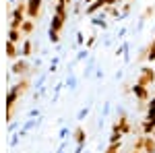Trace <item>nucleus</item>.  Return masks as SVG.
Listing matches in <instances>:
<instances>
[{"mask_svg": "<svg viewBox=\"0 0 155 153\" xmlns=\"http://www.w3.org/2000/svg\"><path fill=\"white\" fill-rule=\"evenodd\" d=\"M95 44H97V35H95V33H91V35L85 39V48H87V50H91Z\"/></svg>", "mask_w": 155, "mask_h": 153, "instance_id": "26", "label": "nucleus"}, {"mask_svg": "<svg viewBox=\"0 0 155 153\" xmlns=\"http://www.w3.org/2000/svg\"><path fill=\"white\" fill-rule=\"evenodd\" d=\"M64 85H66L71 91H74V89L79 87V79L74 77V72H72V71H68V77H66V83H64Z\"/></svg>", "mask_w": 155, "mask_h": 153, "instance_id": "18", "label": "nucleus"}, {"mask_svg": "<svg viewBox=\"0 0 155 153\" xmlns=\"http://www.w3.org/2000/svg\"><path fill=\"white\" fill-rule=\"evenodd\" d=\"M124 33H126V29L122 27V29H120V31H118V35H116V37H118V39H120V37H124Z\"/></svg>", "mask_w": 155, "mask_h": 153, "instance_id": "40", "label": "nucleus"}, {"mask_svg": "<svg viewBox=\"0 0 155 153\" xmlns=\"http://www.w3.org/2000/svg\"><path fill=\"white\" fill-rule=\"evenodd\" d=\"M93 71H95V60L93 58H89V62L85 64V71H83V77L85 79H89L91 75H93Z\"/></svg>", "mask_w": 155, "mask_h": 153, "instance_id": "19", "label": "nucleus"}, {"mask_svg": "<svg viewBox=\"0 0 155 153\" xmlns=\"http://www.w3.org/2000/svg\"><path fill=\"white\" fill-rule=\"evenodd\" d=\"M23 39L25 37L21 35L19 29H8V42H11V44H17V46H19V44H23Z\"/></svg>", "mask_w": 155, "mask_h": 153, "instance_id": "14", "label": "nucleus"}, {"mask_svg": "<svg viewBox=\"0 0 155 153\" xmlns=\"http://www.w3.org/2000/svg\"><path fill=\"white\" fill-rule=\"evenodd\" d=\"M31 71H33V64L29 62L27 58H17L12 60V66H11V75H15V77H29L31 75Z\"/></svg>", "mask_w": 155, "mask_h": 153, "instance_id": "1", "label": "nucleus"}, {"mask_svg": "<svg viewBox=\"0 0 155 153\" xmlns=\"http://www.w3.org/2000/svg\"><path fill=\"white\" fill-rule=\"evenodd\" d=\"M72 139H74L77 145H85L87 143V132H85L83 126H77V128L72 130Z\"/></svg>", "mask_w": 155, "mask_h": 153, "instance_id": "10", "label": "nucleus"}, {"mask_svg": "<svg viewBox=\"0 0 155 153\" xmlns=\"http://www.w3.org/2000/svg\"><path fill=\"white\" fill-rule=\"evenodd\" d=\"M139 85H143V87H151L155 83V71L151 66H143L141 71H139V77H137V81Z\"/></svg>", "mask_w": 155, "mask_h": 153, "instance_id": "3", "label": "nucleus"}, {"mask_svg": "<svg viewBox=\"0 0 155 153\" xmlns=\"http://www.w3.org/2000/svg\"><path fill=\"white\" fill-rule=\"evenodd\" d=\"M58 71V64H50V72H56Z\"/></svg>", "mask_w": 155, "mask_h": 153, "instance_id": "42", "label": "nucleus"}, {"mask_svg": "<svg viewBox=\"0 0 155 153\" xmlns=\"http://www.w3.org/2000/svg\"><path fill=\"white\" fill-rule=\"evenodd\" d=\"M143 120H147V122H153L155 124V112H151V110H147V114H145Z\"/></svg>", "mask_w": 155, "mask_h": 153, "instance_id": "30", "label": "nucleus"}, {"mask_svg": "<svg viewBox=\"0 0 155 153\" xmlns=\"http://www.w3.org/2000/svg\"><path fill=\"white\" fill-rule=\"evenodd\" d=\"M17 143H19V132L12 135V139H11V145H17Z\"/></svg>", "mask_w": 155, "mask_h": 153, "instance_id": "38", "label": "nucleus"}, {"mask_svg": "<svg viewBox=\"0 0 155 153\" xmlns=\"http://www.w3.org/2000/svg\"><path fill=\"white\" fill-rule=\"evenodd\" d=\"M91 2H93V0H85V4H91Z\"/></svg>", "mask_w": 155, "mask_h": 153, "instance_id": "44", "label": "nucleus"}, {"mask_svg": "<svg viewBox=\"0 0 155 153\" xmlns=\"http://www.w3.org/2000/svg\"><path fill=\"white\" fill-rule=\"evenodd\" d=\"M44 81H46V75H41V77L35 81V89H44V87H41V85H44Z\"/></svg>", "mask_w": 155, "mask_h": 153, "instance_id": "32", "label": "nucleus"}, {"mask_svg": "<svg viewBox=\"0 0 155 153\" xmlns=\"http://www.w3.org/2000/svg\"><path fill=\"white\" fill-rule=\"evenodd\" d=\"M147 106H149V110H151V112H155V95L149 99V101H147Z\"/></svg>", "mask_w": 155, "mask_h": 153, "instance_id": "35", "label": "nucleus"}, {"mask_svg": "<svg viewBox=\"0 0 155 153\" xmlns=\"http://www.w3.org/2000/svg\"><path fill=\"white\" fill-rule=\"evenodd\" d=\"M107 112H110V104H104V116H106Z\"/></svg>", "mask_w": 155, "mask_h": 153, "instance_id": "43", "label": "nucleus"}, {"mask_svg": "<svg viewBox=\"0 0 155 153\" xmlns=\"http://www.w3.org/2000/svg\"><path fill=\"white\" fill-rule=\"evenodd\" d=\"M116 122H118V130L122 132V135H130V132H132V126H130V122H128V116L118 118Z\"/></svg>", "mask_w": 155, "mask_h": 153, "instance_id": "13", "label": "nucleus"}, {"mask_svg": "<svg viewBox=\"0 0 155 153\" xmlns=\"http://www.w3.org/2000/svg\"><path fill=\"white\" fill-rule=\"evenodd\" d=\"M64 25H66V19H62L60 15H52V23H50V29H52V31H58V33H62Z\"/></svg>", "mask_w": 155, "mask_h": 153, "instance_id": "8", "label": "nucleus"}, {"mask_svg": "<svg viewBox=\"0 0 155 153\" xmlns=\"http://www.w3.org/2000/svg\"><path fill=\"white\" fill-rule=\"evenodd\" d=\"M134 153H147V151H134Z\"/></svg>", "mask_w": 155, "mask_h": 153, "instance_id": "45", "label": "nucleus"}, {"mask_svg": "<svg viewBox=\"0 0 155 153\" xmlns=\"http://www.w3.org/2000/svg\"><path fill=\"white\" fill-rule=\"evenodd\" d=\"M62 83H58V85H54V97H52V101H58V95H60V91H62Z\"/></svg>", "mask_w": 155, "mask_h": 153, "instance_id": "28", "label": "nucleus"}, {"mask_svg": "<svg viewBox=\"0 0 155 153\" xmlns=\"http://www.w3.org/2000/svg\"><path fill=\"white\" fill-rule=\"evenodd\" d=\"M48 39L54 44V46H58V44H60V33H58V31H52V29H48Z\"/></svg>", "mask_w": 155, "mask_h": 153, "instance_id": "23", "label": "nucleus"}, {"mask_svg": "<svg viewBox=\"0 0 155 153\" xmlns=\"http://www.w3.org/2000/svg\"><path fill=\"white\" fill-rule=\"evenodd\" d=\"M126 2H134V0H126Z\"/></svg>", "mask_w": 155, "mask_h": 153, "instance_id": "46", "label": "nucleus"}, {"mask_svg": "<svg viewBox=\"0 0 155 153\" xmlns=\"http://www.w3.org/2000/svg\"><path fill=\"white\" fill-rule=\"evenodd\" d=\"M139 60H147V48H143L141 52H139V56H137Z\"/></svg>", "mask_w": 155, "mask_h": 153, "instance_id": "34", "label": "nucleus"}, {"mask_svg": "<svg viewBox=\"0 0 155 153\" xmlns=\"http://www.w3.org/2000/svg\"><path fill=\"white\" fill-rule=\"evenodd\" d=\"M130 93L134 95L139 101H149V99H151V95H149V87H143V85H139V83H132Z\"/></svg>", "mask_w": 155, "mask_h": 153, "instance_id": "4", "label": "nucleus"}, {"mask_svg": "<svg viewBox=\"0 0 155 153\" xmlns=\"http://www.w3.org/2000/svg\"><path fill=\"white\" fill-rule=\"evenodd\" d=\"M87 114H89V108H87V106L81 108V110L77 112V120H79V122H81V120H85V118H87Z\"/></svg>", "mask_w": 155, "mask_h": 153, "instance_id": "27", "label": "nucleus"}, {"mask_svg": "<svg viewBox=\"0 0 155 153\" xmlns=\"http://www.w3.org/2000/svg\"><path fill=\"white\" fill-rule=\"evenodd\" d=\"M89 58V50L87 48H81L79 52H77V58H74V62H83V60Z\"/></svg>", "mask_w": 155, "mask_h": 153, "instance_id": "22", "label": "nucleus"}, {"mask_svg": "<svg viewBox=\"0 0 155 153\" xmlns=\"http://www.w3.org/2000/svg\"><path fill=\"white\" fill-rule=\"evenodd\" d=\"M54 15H60L62 19H68V6H66L64 2H56V6H54Z\"/></svg>", "mask_w": 155, "mask_h": 153, "instance_id": "17", "label": "nucleus"}, {"mask_svg": "<svg viewBox=\"0 0 155 153\" xmlns=\"http://www.w3.org/2000/svg\"><path fill=\"white\" fill-rule=\"evenodd\" d=\"M130 8H132V2H124V4H120V17L126 19L128 12H130Z\"/></svg>", "mask_w": 155, "mask_h": 153, "instance_id": "21", "label": "nucleus"}, {"mask_svg": "<svg viewBox=\"0 0 155 153\" xmlns=\"http://www.w3.org/2000/svg\"><path fill=\"white\" fill-rule=\"evenodd\" d=\"M66 135H68V128H66V126H62V128H60V132H58V137L64 141V139H66Z\"/></svg>", "mask_w": 155, "mask_h": 153, "instance_id": "33", "label": "nucleus"}, {"mask_svg": "<svg viewBox=\"0 0 155 153\" xmlns=\"http://www.w3.org/2000/svg\"><path fill=\"white\" fill-rule=\"evenodd\" d=\"M153 15H155V6H147L143 11V15H141V19H143V21H149Z\"/></svg>", "mask_w": 155, "mask_h": 153, "instance_id": "25", "label": "nucleus"}, {"mask_svg": "<svg viewBox=\"0 0 155 153\" xmlns=\"http://www.w3.org/2000/svg\"><path fill=\"white\" fill-rule=\"evenodd\" d=\"M91 23H93V27H101L104 31L107 29V21H106V12L101 11L99 15H93L91 17Z\"/></svg>", "mask_w": 155, "mask_h": 153, "instance_id": "11", "label": "nucleus"}, {"mask_svg": "<svg viewBox=\"0 0 155 153\" xmlns=\"http://www.w3.org/2000/svg\"><path fill=\"white\" fill-rule=\"evenodd\" d=\"M56 2H62V0H56Z\"/></svg>", "mask_w": 155, "mask_h": 153, "instance_id": "47", "label": "nucleus"}, {"mask_svg": "<svg viewBox=\"0 0 155 153\" xmlns=\"http://www.w3.org/2000/svg\"><path fill=\"white\" fill-rule=\"evenodd\" d=\"M120 151V143H116V145H107L106 153H118Z\"/></svg>", "mask_w": 155, "mask_h": 153, "instance_id": "31", "label": "nucleus"}, {"mask_svg": "<svg viewBox=\"0 0 155 153\" xmlns=\"http://www.w3.org/2000/svg\"><path fill=\"white\" fill-rule=\"evenodd\" d=\"M19 31H21V35H23V37H31V33L35 31V21H31V19H25Z\"/></svg>", "mask_w": 155, "mask_h": 153, "instance_id": "9", "label": "nucleus"}, {"mask_svg": "<svg viewBox=\"0 0 155 153\" xmlns=\"http://www.w3.org/2000/svg\"><path fill=\"white\" fill-rule=\"evenodd\" d=\"M35 52H33V39L31 37H25L23 44H21V58H31Z\"/></svg>", "mask_w": 155, "mask_h": 153, "instance_id": "6", "label": "nucleus"}, {"mask_svg": "<svg viewBox=\"0 0 155 153\" xmlns=\"http://www.w3.org/2000/svg\"><path fill=\"white\" fill-rule=\"evenodd\" d=\"M153 39H155V37H153Z\"/></svg>", "mask_w": 155, "mask_h": 153, "instance_id": "48", "label": "nucleus"}, {"mask_svg": "<svg viewBox=\"0 0 155 153\" xmlns=\"http://www.w3.org/2000/svg\"><path fill=\"white\" fill-rule=\"evenodd\" d=\"M147 62H155V39H151V44L147 46Z\"/></svg>", "mask_w": 155, "mask_h": 153, "instance_id": "20", "label": "nucleus"}, {"mask_svg": "<svg viewBox=\"0 0 155 153\" xmlns=\"http://www.w3.org/2000/svg\"><path fill=\"white\" fill-rule=\"evenodd\" d=\"M17 126H19V124H17V122H11V124H8V130H11V132H12V130L17 128Z\"/></svg>", "mask_w": 155, "mask_h": 153, "instance_id": "41", "label": "nucleus"}, {"mask_svg": "<svg viewBox=\"0 0 155 153\" xmlns=\"http://www.w3.org/2000/svg\"><path fill=\"white\" fill-rule=\"evenodd\" d=\"M141 132H143L145 137H153V135H155V124H153V122L143 120V122H141Z\"/></svg>", "mask_w": 155, "mask_h": 153, "instance_id": "15", "label": "nucleus"}, {"mask_svg": "<svg viewBox=\"0 0 155 153\" xmlns=\"http://www.w3.org/2000/svg\"><path fill=\"white\" fill-rule=\"evenodd\" d=\"M6 56H8V60H17L19 56H21V48L17 46V44L6 42Z\"/></svg>", "mask_w": 155, "mask_h": 153, "instance_id": "12", "label": "nucleus"}, {"mask_svg": "<svg viewBox=\"0 0 155 153\" xmlns=\"http://www.w3.org/2000/svg\"><path fill=\"white\" fill-rule=\"evenodd\" d=\"M95 79H104V71L101 68H95Z\"/></svg>", "mask_w": 155, "mask_h": 153, "instance_id": "37", "label": "nucleus"}, {"mask_svg": "<svg viewBox=\"0 0 155 153\" xmlns=\"http://www.w3.org/2000/svg\"><path fill=\"white\" fill-rule=\"evenodd\" d=\"M29 118H39V110H31V112H29Z\"/></svg>", "mask_w": 155, "mask_h": 153, "instance_id": "36", "label": "nucleus"}, {"mask_svg": "<svg viewBox=\"0 0 155 153\" xmlns=\"http://www.w3.org/2000/svg\"><path fill=\"white\" fill-rule=\"evenodd\" d=\"M104 6H106V0H93L91 4L85 6V15H87V17H93L95 12L104 11Z\"/></svg>", "mask_w": 155, "mask_h": 153, "instance_id": "5", "label": "nucleus"}, {"mask_svg": "<svg viewBox=\"0 0 155 153\" xmlns=\"http://www.w3.org/2000/svg\"><path fill=\"white\" fill-rule=\"evenodd\" d=\"M77 46L85 48V35H83V31H77Z\"/></svg>", "mask_w": 155, "mask_h": 153, "instance_id": "29", "label": "nucleus"}, {"mask_svg": "<svg viewBox=\"0 0 155 153\" xmlns=\"http://www.w3.org/2000/svg\"><path fill=\"white\" fill-rule=\"evenodd\" d=\"M122 137H124L122 132H112L110 139H107V145H116V143H120V141H122Z\"/></svg>", "mask_w": 155, "mask_h": 153, "instance_id": "24", "label": "nucleus"}, {"mask_svg": "<svg viewBox=\"0 0 155 153\" xmlns=\"http://www.w3.org/2000/svg\"><path fill=\"white\" fill-rule=\"evenodd\" d=\"M143 151L155 153V139H153V137H145V135H143Z\"/></svg>", "mask_w": 155, "mask_h": 153, "instance_id": "16", "label": "nucleus"}, {"mask_svg": "<svg viewBox=\"0 0 155 153\" xmlns=\"http://www.w3.org/2000/svg\"><path fill=\"white\" fill-rule=\"evenodd\" d=\"M27 2V12L25 17L31 19V21H37L41 17V11H44V0H25Z\"/></svg>", "mask_w": 155, "mask_h": 153, "instance_id": "2", "label": "nucleus"}, {"mask_svg": "<svg viewBox=\"0 0 155 153\" xmlns=\"http://www.w3.org/2000/svg\"><path fill=\"white\" fill-rule=\"evenodd\" d=\"M85 151V145H77L74 147V153H83Z\"/></svg>", "mask_w": 155, "mask_h": 153, "instance_id": "39", "label": "nucleus"}, {"mask_svg": "<svg viewBox=\"0 0 155 153\" xmlns=\"http://www.w3.org/2000/svg\"><path fill=\"white\" fill-rule=\"evenodd\" d=\"M12 87L17 89V93H19V95H23V93H27V89L31 87V79H29V77H21Z\"/></svg>", "mask_w": 155, "mask_h": 153, "instance_id": "7", "label": "nucleus"}]
</instances>
